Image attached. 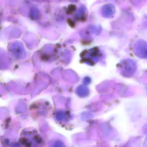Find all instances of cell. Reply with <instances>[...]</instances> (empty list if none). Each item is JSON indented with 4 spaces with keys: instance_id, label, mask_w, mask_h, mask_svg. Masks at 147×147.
<instances>
[{
    "instance_id": "cell-3",
    "label": "cell",
    "mask_w": 147,
    "mask_h": 147,
    "mask_svg": "<svg viewBox=\"0 0 147 147\" xmlns=\"http://www.w3.org/2000/svg\"><path fill=\"white\" fill-rule=\"evenodd\" d=\"M101 12L103 17L105 18H112L115 14V7L111 4L105 5L102 7Z\"/></svg>"
},
{
    "instance_id": "cell-2",
    "label": "cell",
    "mask_w": 147,
    "mask_h": 147,
    "mask_svg": "<svg viewBox=\"0 0 147 147\" xmlns=\"http://www.w3.org/2000/svg\"><path fill=\"white\" fill-rule=\"evenodd\" d=\"M135 55L142 59H147V43L139 40L137 41L133 46Z\"/></svg>"
},
{
    "instance_id": "cell-4",
    "label": "cell",
    "mask_w": 147,
    "mask_h": 147,
    "mask_svg": "<svg viewBox=\"0 0 147 147\" xmlns=\"http://www.w3.org/2000/svg\"><path fill=\"white\" fill-rule=\"evenodd\" d=\"M146 143H147V140H146Z\"/></svg>"
},
{
    "instance_id": "cell-1",
    "label": "cell",
    "mask_w": 147,
    "mask_h": 147,
    "mask_svg": "<svg viewBox=\"0 0 147 147\" xmlns=\"http://www.w3.org/2000/svg\"><path fill=\"white\" fill-rule=\"evenodd\" d=\"M119 70L121 75L127 78L132 76L137 70L136 62L130 59L123 60L119 64Z\"/></svg>"
}]
</instances>
